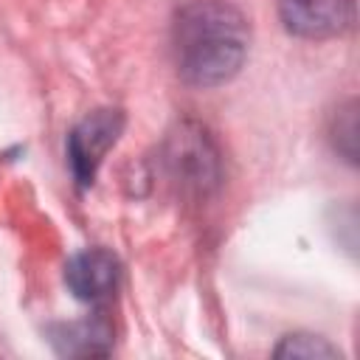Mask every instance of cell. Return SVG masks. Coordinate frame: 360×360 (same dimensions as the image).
I'll return each instance as SVG.
<instances>
[{
    "instance_id": "6da1fadb",
    "label": "cell",
    "mask_w": 360,
    "mask_h": 360,
    "mask_svg": "<svg viewBox=\"0 0 360 360\" xmlns=\"http://www.w3.org/2000/svg\"><path fill=\"white\" fill-rule=\"evenodd\" d=\"M248 20L228 0H188L172 17V62L177 76L191 87L231 82L248 59Z\"/></svg>"
},
{
    "instance_id": "7a4b0ae2",
    "label": "cell",
    "mask_w": 360,
    "mask_h": 360,
    "mask_svg": "<svg viewBox=\"0 0 360 360\" xmlns=\"http://www.w3.org/2000/svg\"><path fill=\"white\" fill-rule=\"evenodd\" d=\"M124 124H127L124 110H118V107H98V110L87 112L68 132L65 152H68V166H70L76 188H90L93 186V180H96L107 152L121 138Z\"/></svg>"
},
{
    "instance_id": "3957f363",
    "label": "cell",
    "mask_w": 360,
    "mask_h": 360,
    "mask_svg": "<svg viewBox=\"0 0 360 360\" xmlns=\"http://www.w3.org/2000/svg\"><path fill=\"white\" fill-rule=\"evenodd\" d=\"M166 169L172 180L180 183L183 188L205 194L219 177L217 149L211 138L200 127L183 124L166 143Z\"/></svg>"
},
{
    "instance_id": "277c9868",
    "label": "cell",
    "mask_w": 360,
    "mask_h": 360,
    "mask_svg": "<svg viewBox=\"0 0 360 360\" xmlns=\"http://www.w3.org/2000/svg\"><path fill=\"white\" fill-rule=\"evenodd\" d=\"M281 25L301 39L340 37L354 25V0H276Z\"/></svg>"
},
{
    "instance_id": "5b68a950",
    "label": "cell",
    "mask_w": 360,
    "mask_h": 360,
    "mask_svg": "<svg viewBox=\"0 0 360 360\" xmlns=\"http://www.w3.org/2000/svg\"><path fill=\"white\" fill-rule=\"evenodd\" d=\"M121 259L107 248H84L65 264V287L84 304H104L121 284Z\"/></svg>"
},
{
    "instance_id": "8992f818",
    "label": "cell",
    "mask_w": 360,
    "mask_h": 360,
    "mask_svg": "<svg viewBox=\"0 0 360 360\" xmlns=\"http://www.w3.org/2000/svg\"><path fill=\"white\" fill-rule=\"evenodd\" d=\"M48 340L62 357H104L112 352V326L98 312L73 323H53Z\"/></svg>"
},
{
    "instance_id": "52a82bcc",
    "label": "cell",
    "mask_w": 360,
    "mask_h": 360,
    "mask_svg": "<svg viewBox=\"0 0 360 360\" xmlns=\"http://www.w3.org/2000/svg\"><path fill=\"white\" fill-rule=\"evenodd\" d=\"M329 141L349 163H357V107L354 98L340 104L329 121Z\"/></svg>"
},
{
    "instance_id": "ba28073f",
    "label": "cell",
    "mask_w": 360,
    "mask_h": 360,
    "mask_svg": "<svg viewBox=\"0 0 360 360\" xmlns=\"http://www.w3.org/2000/svg\"><path fill=\"white\" fill-rule=\"evenodd\" d=\"M273 354L276 357H340V349L321 335L295 332V335H284L281 343L273 349Z\"/></svg>"
}]
</instances>
